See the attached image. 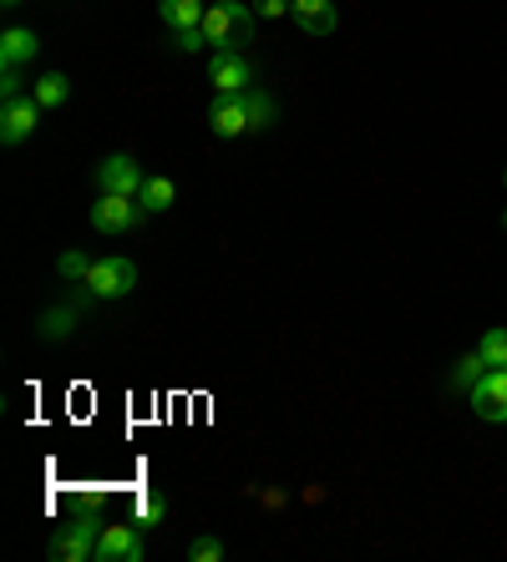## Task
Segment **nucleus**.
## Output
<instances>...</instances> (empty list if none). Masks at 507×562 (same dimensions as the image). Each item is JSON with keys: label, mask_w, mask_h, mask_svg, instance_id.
<instances>
[{"label": "nucleus", "mask_w": 507, "mask_h": 562, "mask_svg": "<svg viewBox=\"0 0 507 562\" xmlns=\"http://www.w3.org/2000/svg\"><path fill=\"white\" fill-rule=\"evenodd\" d=\"M203 36H209V52H239V41H249L254 31V5L244 0H218L203 11Z\"/></svg>", "instance_id": "obj_1"}, {"label": "nucleus", "mask_w": 507, "mask_h": 562, "mask_svg": "<svg viewBox=\"0 0 507 562\" xmlns=\"http://www.w3.org/2000/svg\"><path fill=\"white\" fill-rule=\"evenodd\" d=\"M102 517L97 512H81V517H71V527H61V532L52 537V558L56 562H87V558H97V537H102Z\"/></svg>", "instance_id": "obj_2"}, {"label": "nucleus", "mask_w": 507, "mask_h": 562, "mask_svg": "<svg viewBox=\"0 0 507 562\" xmlns=\"http://www.w3.org/2000/svg\"><path fill=\"white\" fill-rule=\"evenodd\" d=\"M81 289L92 294V300H127L137 289V263L122 259V254H112V259H97L92 274L81 279Z\"/></svg>", "instance_id": "obj_3"}, {"label": "nucleus", "mask_w": 507, "mask_h": 562, "mask_svg": "<svg viewBox=\"0 0 507 562\" xmlns=\"http://www.w3.org/2000/svg\"><path fill=\"white\" fill-rule=\"evenodd\" d=\"M472 411H477V420H493V426H503L507 420V366H487L477 375V385L467 391Z\"/></svg>", "instance_id": "obj_4"}, {"label": "nucleus", "mask_w": 507, "mask_h": 562, "mask_svg": "<svg viewBox=\"0 0 507 562\" xmlns=\"http://www.w3.org/2000/svg\"><path fill=\"white\" fill-rule=\"evenodd\" d=\"M137 223H143V203H137V198L102 193V198L92 203V228H97V234L117 238V234H133Z\"/></svg>", "instance_id": "obj_5"}, {"label": "nucleus", "mask_w": 507, "mask_h": 562, "mask_svg": "<svg viewBox=\"0 0 507 562\" xmlns=\"http://www.w3.org/2000/svg\"><path fill=\"white\" fill-rule=\"evenodd\" d=\"M143 527L137 522H108L97 537V562H143Z\"/></svg>", "instance_id": "obj_6"}, {"label": "nucleus", "mask_w": 507, "mask_h": 562, "mask_svg": "<svg viewBox=\"0 0 507 562\" xmlns=\"http://www.w3.org/2000/svg\"><path fill=\"white\" fill-rule=\"evenodd\" d=\"M143 178H147V172L137 168V157H127V153H112V157H102V162H97V188H102V193L137 198Z\"/></svg>", "instance_id": "obj_7"}, {"label": "nucleus", "mask_w": 507, "mask_h": 562, "mask_svg": "<svg viewBox=\"0 0 507 562\" xmlns=\"http://www.w3.org/2000/svg\"><path fill=\"white\" fill-rule=\"evenodd\" d=\"M41 112H46V106H41L36 97H15V102H5L0 106V143L21 147L31 132L41 127Z\"/></svg>", "instance_id": "obj_8"}, {"label": "nucleus", "mask_w": 507, "mask_h": 562, "mask_svg": "<svg viewBox=\"0 0 507 562\" xmlns=\"http://www.w3.org/2000/svg\"><path fill=\"white\" fill-rule=\"evenodd\" d=\"M209 81H214V92L218 97H239L254 87V66L249 56L239 52H214V61H209Z\"/></svg>", "instance_id": "obj_9"}, {"label": "nucleus", "mask_w": 507, "mask_h": 562, "mask_svg": "<svg viewBox=\"0 0 507 562\" xmlns=\"http://www.w3.org/2000/svg\"><path fill=\"white\" fill-rule=\"evenodd\" d=\"M209 127H214V137H244V132H249L244 92L239 97H214V106H209Z\"/></svg>", "instance_id": "obj_10"}, {"label": "nucleus", "mask_w": 507, "mask_h": 562, "mask_svg": "<svg viewBox=\"0 0 507 562\" xmlns=\"http://www.w3.org/2000/svg\"><path fill=\"white\" fill-rule=\"evenodd\" d=\"M294 26L305 31V36H330L340 26V15H335L330 0H294Z\"/></svg>", "instance_id": "obj_11"}, {"label": "nucleus", "mask_w": 507, "mask_h": 562, "mask_svg": "<svg viewBox=\"0 0 507 562\" xmlns=\"http://www.w3.org/2000/svg\"><path fill=\"white\" fill-rule=\"evenodd\" d=\"M41 52V36L26 26H11L5 36H0V66H31Z\"/></svg>", "instance_id": "obj_12"}, {"label": "nucleus", "mask_w": 507, "mask_h": 562, "mask_svg": "<svg viewBox=\"0 0 507 562\" xmlns=\"http://www.w3.org/2000/svg\"><path fill=\"white\" fill-rule=\"evenodd\" d=\"M203 11H209V5H203V0H158V15H162V26L173 31H193L203 21Z\"/></svg>", "instance_id": "obj_13"}, {"label": "nucleus", "mask_w": 507, "mask_h": 562, "mask_svg": "<svg viewBox=\"0 0 507 562\" xmlns=\"http://www.w3.org/2000/svg\"><path fill=\"white\" fill-rule=\"evenodd\" d=\"M31 97H36L46 112H56V106H67L71 102V81L61 77V71H46V77L31 81Z\"/></svg>", "instance_id": "obj_14"}, {"label": "nucleus", "mask_w": 507, "mask_h": 562, "mask_svg": "<svg viewBox=\"0 0 507 562\" xmlns=\"http://www.w3.org/2000/svg\"><path fill=\"white\" fill-rule=\"evenodd\" d=\"M77 325H81V310H77V304H56V310L41 314V340H67Z\"/></svg>", "instance_id": "obj_15"}, {"label": "nucleus", "mask_w": 507, "mask_h": 562, "mask_svg": "<svg viewBox=\"0 0 507 562\" xmlns=\"http://www.w3.org/2000/svg\"><path fill=\"white\" fill-rule=\"evenodd\" d=\"M173 198H178V188L168 183V178H143V188H137V203H143V213H168L173 209Z\"/></svg>", "instance_id": "obj_16"}, {"label": "nucleus", "mask_w": 507, "mask_h": 562, "mask_svg": "<svg viewBox=\"0 0 507 562\" xmlns=\"http://www.w3.org/2000/svg\"><path fill=\"white\" fill-rule=\"evenodd\" d=\"M244 106H249V132H269L274 122H280V106H274V97L259 92V87H249V92H244Z\"/></svg>", "instance_id": "obj_17"}, {"label": "nucleus", "mask_w": 507, "mask_h": 562, "mask_svg": "<svg viewBox=\"0 0 507 562\" xmlns=\"http://www.w3.org/2000/svg\"><path fill=\"white\" fill-rule=\"evenodd\" d=\"M477 355L487 360V366H507V329L503 325L487 329V335L477 340Z\"/></svg>", "instance_id": "obj_18"}, {"label": "nucleus", "mask_w": 507, "mask_h": 562, "mask_svg": "<svg viewBox=\"0 0 507 562\" xmlns=\"http://www.w3.org/2000/svg\"><path fill=\"white\" fill-rule=\"evenodd\" d=\"M482 370H487V360H482L477 350L472 355H462V360H457V370H452V391H472V385H477V375Z\"/></svg>", "instance_id": "obj_19"}, {"label": "nucleus", "mask_w": 507, "mask_h": 562, "mask_svg": "<svg viewBox=\"0 0 507 562\" xmlns=\"http://www.w3.org/2000/svg\"><path fill=\"white\" fill-rule=\"evenodd\" d=\"M56 274L67 279V284H81V279L92 274V259H87L81 249H71V254H61V259H56Z\"/></svg>", "instance_id": "obj_20"}, {"label": "nucleus", "mask_w": 507, "mask_h": 562, "mask_svg": "<svg viewBox=\"0 0 507 562\" xmlns=\"http://www.w3.org/2000/svg\"><path fill=\"white\" fill-rule=\"evenodd\" d=\"M15 97H26V77H21V66H0V106Z\"/></svg>", "instance_id": "obj_21"}, {"label": "nucleus", "mask_w": 507, "mask_h": 562, "mask_svg": "<svg viewBox=\"0 0 507 562\" xmlns=\"http://www.w3.org/2000/svg\"><path fill=\"white\" fill-rule=\"evenodd\" d=\"M224 558V542L218 537H193L188 542V562H218Z\"/></svg>", "instance_id": "obj_22"}, {"label": "nucleus", "mask_w": 507, "mask_h": 562, "mask_svg": "<svg viewBox=\"0 0 507 562\" xmlns=\"http://www.w3.org/2000/svg\"><path fill=\"white\" fill-rule=\"evenodd\" d=\"M162 512H168V502H162L158 492H143V497H137V527H143V522L158 527V522H162Z\"/></svg>", "instance_id": "obj_23"}, {"label": "nucleus", "mask_w": 507, "mask_h": 562, "mask_svg": "<svg viewBox=\"0 0 507 562\" xmlns=\"http://www.w3.org/2000/svg\"><path fill=\"white\" fill-rule=\"evenodd\" d=\"M178 52H188V56L209 52V36H203V26H193V31H178Z\"/></svg>", "instance_id": "obj_24"}, {"label": "nucleus", "mask_w": 507, "mask_h": 562, "mask_svg": "<svg viewBox=\"0 0 507 562\" xmlns=\"http://www.w3.org/2000/svg\"><path fill=\"white\" fill-rule=\"evenodd\" d=\"M290 11H294V0H254V15H264V21H280Z\"/></svg>", "instance_id": "obj_25"}, {"label": "nucleus", "mask_w": 507, "mask_h": 562, "mask_svg": "<svg viewBox=\"0 0 507 562\" xmlns=\"http://www.w3.org/2000/svg\"><path fill=\"white\" fill-rule=\"evenodd\" d=\"M0 5H21V0H0Z\"/></svg>", "instance_id": "obj_26"}, {"label": "nucleus", "mask_w": 507, "mask_h": 562, "mask_svg": "<svg viewBox=\"0 0 507 562\" xmlns=\"http://www.w3.org/2000/svg\"><path fill=\"white\" fill-rule=\"evenodd\" d=\"M503 188H507V168H503Z\"/></svg>", "instance_id": "obj_27"}, {"label": "nucleus", "mask_w": 507, "mask_h": 562, "mask_svg": "<svg viewBox=\"0 0 507 562\" xmlns=\"http://www.w3.org/2000/svg\"><path fill=\"white\" fill-rule=\"evenodd\" d=\"M503 228H507V213H503Z\"/></svg>", "instance_id": "obj_28"}]
</instances>
